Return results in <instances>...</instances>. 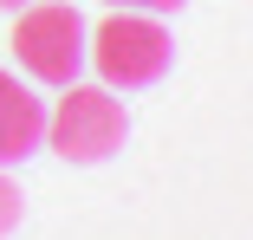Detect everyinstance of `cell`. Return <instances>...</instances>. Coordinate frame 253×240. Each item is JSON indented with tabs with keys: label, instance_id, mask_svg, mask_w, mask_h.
Segmentation results:
<instances>
[{
	"label": "cell",
	"instance_id": "cell-1",
	"mask_svg": "<svg viewBox=\"0 0 253 240\" xmlns=\"http://www.w3.org/2000/svg\"><path fill=\"white\" fill-rule=\"evenodd\" d=\"M65 98L45 111V143H52V156L91 169V162H111L124 150V136H130V117L124 104L111 98V84H59Z\"/></svg>",
	"mask_w": 253,
	"mask_h": 240
},
{
	"label": "cell",
	"instance_id": "cell-2",
	"mask_svg": "<svg viewBox=\"0 0 253 240\" xmlns=\"http://www.w3.org/2000/svg\"><path fill=\"white\" fill-rule=\"evenodd\" d=\"M97 78L104 84H124V91H143L156 84L169 65H175V39L163 26V13H130V7H111L104 26H91V52Z\"/></svg>",
	"mask_w": 253,
	"mask_h": 240
},
{
	"label": "cell",
	"instance_id": "cell-3",
	"mask_svg": "<svg viewBox=\"0 0 253 240\" xmlns=\"http://www.w3.org/2000/svg\"><path fill=\"white\" fill-rule=\"evenodd\" d=\"M84 52H91V26L78 20V7H65V0H33V7H20V20H13V59H20L26 78L72 84L84 72Z\"/></svg>",
	"mask_w": 253,
	"mask_h": 240
},
{
	"label": "cell",
	"instance_id": "cell-4",
	"mask_svg": "<svg viewBox=\"0 0 253 240\" xmlns=\"http://www.w3.org/2000/svg\"><path fill=\"white\" fill-rule=\"evenodd\" d=\"M39 143H45V104L0 65V169H7V162H26Z\"/></svg>",
	"mask_w": 253,
	"mask_h": 240
},
{
	"label": "cell",
	"instance_id": "cell-5",
	"mask_svg": "<svg viewBox=\"0 0 253 240\" xmlns=\"http://www.w3.org/2000/svg\"><path fill=\"white\" fill-rule=\"evenodd\" d=\"M20 214H26V195H20V182H13V175H0V240H7V234L20 227Z\"/></svg>",
	"mask_w": 253,
	"mask_h": 240
},
{
	"label": "cell",
	"instance_id": "cell-6",
	"mask_svg": "<svg viewBox=\"0 0 253 240\" xmlns=\"http://www.w3.org/2000/svg\"><path fill=\"white\" fill-rule=\"evenodd\" d=\"M104 7H130V13H175L188 0H104Z\"/></svg>",
	"mask_w": 253,
	"mask_h": 240
},
{
	"label": "cell",
	"instance_id": "cell-7",
	"mask_svg": "<svg viewBox=\"0 0 253 240\" xmlns=\"http://www.w3.org/2000/svg\"><path fill=\"white\" fill-rule=\"evenodd\" d=\"M0 7H13V13H20V7H33V0H0Z\"/></svg>",
	"mask_w": 253,
	"mask_h": 240
}]
</instances>
